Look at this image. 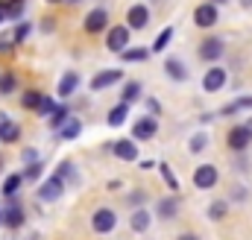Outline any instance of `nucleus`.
I'll use <instances>...</instances> for the list:
<instances>
[{
    "label": "nucleus",
    "mask_w": 252,
    "mask_h": 240,
    "mask_svg": "<svg viewBox=\"0 0 252 240\" xmlns=\"http://www.w3.org/2000/svg\"><path fill=\"white\" fill-rule=\"evenodd\" d=\"M176 240H199V238H196L193 232H188V235H179V238H176Z\"/></svg>",
    "instance_id": "nucleus-46"
},
{
    "label": "nucleus",
    "mask_w": 252,
    "mask_h": 240,
    "mask_svg": "<svg viewBox=\"0 0 252 240\" xmlns=\"http://www.w3.org/2000/svg\"><path fill=\"white\" fill-rule=\"evenodd\" d=\"M15 88H18V76H15L12 70H0V94L9 97Z\"/></svg>",
    "instance_id": "nucleus-26"
},
{
    "label": "nucleus",
    "mask_w": 252,
    "mask_h": 240,
    "mask_svg": "<svg viewBox=\"0 0 252 240\" xmlns=\"http://www.w3.org/2000/svg\"><path fill=\"white\" fill-rule=\"evenodd\" d=\"M226 214H229V202H226V199H217V202L208 205V217H211V220H223Z\"/></svg>",
    "instance_id": "nucleus-31"
},
{
    "label": "nucleus",
    "mask_w": 252,
    "mask_h": 240,
    "mask_svg": "<svg viewBox=\"0 0 252 240\" xmlns=\"http://www.w3.org/2000/svg\"><path fill=\"white\" fill-rule=\"evenodd\" d=\"M18 47V41H15V32L9 30V32H0V53H12Z\"/></svg>",
    "instance_id": "nucleus-34"
},
{
    "label": "nucleus",
    "mask_w": 252,
    "mask_h": 240,
    "mask_svg": "<svg viewBox=\"0 0 252 240\" xmlns=\"http://www.w3.org/2000/svg\"><path fill=\"white\" fill-rule=\"evenodd\" d=\"M205 147H208V135H202V132H199V135H193V138H190V144H188L190 152H202Z\"/></svg>",
    "instance_id": "nucleus-36"
},
{
    "label": "nucleus",
    "mask_w": 252,
    "mask_h": 240,
    "mask_svg": "<svg viewBox=\"0 0 252 240\" xmlns=\"http://www.w3.org/2000/svg\"><path fill=\"white\" fill-rule=\"evenodd\" d=\"M126 118H129V103H124V100L109 109V126H124Z\"/></svg>",
    "instance_id": "nucleus-19"
},
{
    "label": "nucleus",
    "mask_w": 252,
    "mask_h": 240,
    "mask_svg": "<svg viewBox=\"0 0 252 240\" xmlns=\"http://www.w3.org/2000/svg\"><path fill=\"white\" fill-rule=\"evenodd\" d=\"M112 152L121 158V161H138V144L132 138H118L112 144Z\"/></svg>",
    "instance_id": "nucleus-13"
},
{
    "label": "nucleus",
    "mask_w": 252,
    "mask_h": 240,
    "mask_svg": "<svg viewBox=\"0 0 252 240\" xmlns=\"http://www.w3.org/2000/svg\"><path fill=\"white\" fill-rule=\"evenodd\" d=\"M170 38H173V27H164V30L156 35V41H153V47H150V50H153V53H161V50L170 44Z\"/></svg>",
    "instance_id": "nucleus-28"
},
{
    "label": "nucleus",
    "mask_w": 252,
    "mask_h": 240,
    "mask_svg": "<svg viewBox=\"0 0 252 240\" xmlns=\"http://www.w3.org/2000/svg\"><path fill=\"white\" fill-rule=\"evenodd\" d=\"M153 167H158L156 161H141V170H153Z\"/></svg>",
    "instance_id": "nucleus-45"
},
{
    "label": "nucleus",
    "mask_w": 252,
    "mask_h": 240,
    "mask_svg": "<svg viewBox=\"0 0 252 240\" xmlns=\"http://www.w3.org/2000/svg\"><path fill=\"white\" fill-rule=\"evenodd\" d=\"M6 6H18V3H24V0H3Z\"/></svg>",
    "instance_id": "nucleus-47"
},
{
    "label": "nucleus",
    "mask_w": 252,
    "mask_h": 240,
    "mask_svg": "<svg viewBox=\"0 0 252 240\" xmlns=\"http://www.w3.org/2000/svg\"><path fill=\"white\" fill-rule=\"evenodd\" d=\"M82 30L88 35H100V32H109V12L106 9H91L82 21Z\"/></svg>",
    "instance_id": "nucleus-1"
},
{
    "label": "nucleus",
    "mask_w": 252,
    "mask_h": 240,
    "mask_svg": "<svg viewBox=\"0 0 252 240\" xmlns=\"http://www.w3.org/2000/svg\"><path fill=\"white\" fill-rule=\"evenodd\" d=\"M24 220H27L24 205L12 196V199H9V205L3 208V226H6V229H21V226H24Z\"/></svg>",
    "instance_id": "nucleus-9"
},
{
    "label": "nucleus",
    "mask_w": 252,
    "mask_h": 240,
    "mask_svg": "<svg viewBox=\"0 0 252 240\" xmlns=\"http://www.w3.org/2000/svg\"><path fill=\"white\" fill-rule=\"evenodd\" d=\"M106 47H109L112 53H124L126 47H129V27H126V24L109 27V32H106Z\"/></svg>",
    "instance_id": "nucleus-3"
},
{
    "label": "nucleus",
    "mask_w": 252,
    "mask_h": 240,
    "mask_svg": "<svg viewBox=\"0 0 252 240\" xmlns=\"http://www.w3.org/2000/svg\"><path fill=\"white\" fill-rule=\"evenodd\" d=\"M30 27H32V24H27V21H21V24H18V27L12 30V32H15V41H18V44H21V41H24V38L30 35Z\"/></svg>",
    "instance_id": "nucleus-37"
},
{
    "label": "nucleus",
    "mask_w": 252,
    "mask_h": 240,
    "mask_svg": "<svg viewBox=\"0 0 252 240\" xmlns=\"http://www.w3.org/2000/svg\"><path fill=\"white\" fill-rule=\"evenodd\" d=\"M56 109H59V106H56V100L44 94V100H41V106H38V115H41V118H50V115H53Z\"/></svg>",
    "instance_id": "nucleus-35"
},
{
    "label": "nucleus",
    "mask_w": 252,
    "mask_h": 240,
    "mask_svg": "<svg viewBox=\"0 0 252 240\" xmlns=\"http://www.w3.org/2000/svg\"><path fill=\"white\" fill-rule=\"evenodd\" d=\"M121 79H124V70H118V67H106V70H100V73L91 76V91H106V88L118 85Z\"/></svg>",
    "instance_id": "nucleus-7"
},
{
    "label": "nucleus",
    "mask_w": 252,
    "mask_h": 240,
    "mask_svg": "<svg viewBox=\"0 0 252 240\" xmlns=\"http://www.w3.org/2000/svg\"><path fill=\"white\" fill-rule=\"evenodd\" d=\"M41 100H44V94H41V91H32V88L21 94V106H24V109H30V112H38Z\"/></svg>",
    "instance_id": "nucleus-22"
},
{
    "label": "nucleus",
    "mask_w": 252,
    "mask_h": 240,
    "mask_svg": "<svg viewBox=\"0 0 252 240\" xmlns=\"http://www.w3.org/2000/svg\"><path fill=\"white\" fill-rule=\"evenodd\" d=\"M147 109H150L153 115H158V112H161V106H158V100H147Z\"/></svg>",
    "instance_id": "nucleus-41"
},
{
    "label": "nucleus",
    "mask_w": 252,
    "mask_h": 240,
    "mask_svg": "<svg viewBox=\"0 0 252 240\" xmlns=\"http://www.w3.org/2000/svg\"><path fill=\"white\" fill-rule=\"evenodd\" d=\"M64 187H67V184H64V181L53 173L50 179L38 187V199H41V202H53V199H59V196L64 193Z\"/></svg>",
    "instance_id": "nucleus-10"
},
{
    "label": "nucleus",
    "mask_w": 252,
    "mask_h": 240,
    "mask_svg": "<svg viewBox=\"0 0 252 240\" xmlns=\"http://www.w3.org/2000/svg\"><path fill=\"white\" fill-rule=\"evenodd\" d=\"M41 30H44V32H53V30H56V21H53V18H44V21H41Z\"/></svg>",
    "instance_id": "nucleus-40"
},
{
    "label": "nucleus",
    "mask_w": 252,
    "mask_h": 240,
    "mask_svg": "<svg viewBox=\"0 0 252 240\" xmlns=\"http://www.w3.org/2000/svg\"><path fill=\"white\" fill-rule=\"evenodd\" d=\"M156 214H158L161 220H173V217L179 214V196H176V193H173V196H161L158 205H156Z\"/></svg>",
    "instance_id": "nucleus-15"
},
{
    "label": "nucleus",
    "mask_w": 252,
    "mask_h": 240,
    "mask_svg": "<svg viewBox=\"0 0 252 240\" xmlns=\"http://www.w3.org/2000/svg\"><path fill=\"white\" fill-rule=\"evenodd\" d=\"M150 53H153L150 47H126L124 53H121V59H124L126 64H132V61H144Z\"/></svg>",
    "instance_id": "nucleus-25"
},
{
    "label": "nucleus",
    "mask_w": 252,
    "mask_h": 240,
    "mask_svg": "<svg viewBox=\"0 0 252 240\" xmlns=\"http://www.w3.org/2000/svg\"><path fill=\"white\" fill-rule=\"evenodd\" d=\"M226 144H229V150L244 152V150L252 144V138L247 135V129H244V126H232V129H229V135H226Z\"/></svg>",
    "instance_id": "nucleus-14"
},
{
    "label": "nucleus",
    "mask_w": 252,
    "mask_h": 240,
    "mask_svg": "<svg viewBox=\"0 0 252 240\" xmlns=\"http://www.w3.org/2000/svg\"><path fill=\"white\" fill-rule=\"evenodd\" d=\"M79 88V73H73V70H67L62 79H59V88H56V94L59 97H73V91Z\"/></svg>",
    "instance_id": "nucleus-16"
},
{
    "label": "nucleus",
    "mask_w": 252,
    "mask_h": 240,
    "mask_svg": "<svg viewBox=\"0 0 252 240\" xmlns=\"http://www.w3.org/2000/svg\"><path fill=\"white\" fill-rule=\"evenodd\" d=\"M241 126L247 129V135H250V138H252V118H247V120H244V123H241Z\"/></svg>",
    "instance_id": "nucleus-44"
},
{
    "label": "nucleus",
    "mask_w": 252,
    "mask_h": 240,
    "mask_svg": "<svg viewBox=\"0 0 252 240\" xmlns=\"http://www.w3.org/2000/svg\"><path fill=\"white\" fill-rule=\"evenodd\" d=\"M41 173H44V161H32L24 167V181H38Z\"/></svg>",
    "instance_id": "nucleus-30"
},
{
    "label": "nucleus",
    "mask_w": 252,
    "mask_h": 240,
    "mask_svg": "<svg viewBox=\"0 0 252 240\" xmlns=\"http://www.w3.org/2000/svg\"><path fill=\"white\" fill-rule=\"evenodd\" d=\"M241 3H244V6H252V0H241Z\"/></svg>",
    "instance_id": "nucleus-50"
},
{
    "label": "nucleus",
    "mask_w": 252,
    "mask_h": 240,
    "mask_svg": "<svg viewBox=\"0 0 252 240\" xmlns=\"http://www.w3.org/2000/svg\"><path fill=\"white\" fill-rule=\"evenodd\" d=\"M164 73H167L173 82H185V79H188V67H185V61H179V59L164 61Z\"/></svg>",
    "instance_id": "nucleus-17"
},
{
    "label": "nucleus",
    "mask_w": 252,
    "mask_h": 240,
    "mask_svg": "<svg viewBox=\"0 0 252 240\" xmlns=\"http://www.w3.org/2000/svg\"><path fill=\"white\" fill-rule=\"evenodd\" d=\"M147 24H150V9H147L144 3L129 6V12H126V27H129V30H144Z\"/></svg>",
    "instance_id": "nucleus-11"
},
{
    "label": "nucleus",
    "mask_w": 252,
    "mask_h": 240,
    "mask_svg": "<svg viewBox=\"0 0 252 240\" xmlns=\"http://www.w3.org/2000/svg\"><path fill=\"white\" fill-rule=\"evenodd\" d=\"M158 170H161V179H164V184H167V190H179V181H176V176H173V170H170L167 161H161Z\"/></svg>",
    "instance_id": "nucleus-32"
},
{
    "label": "nucleus",
    "mask_w": 252,
    "mask_h": 240,
    "mask_svg": "<svg viewBox=\"0 0 252 240\" xmlns=\"http://www.w3.org/2000/svg\"><path fill=\"white\" fill-rule=\"evenodd\" d=\"M241 109H252V97H238L235 103L223 106V109H220V115H235V112H241Z\"/></svg>",
    "instance_id": "nucleus-29"
},
{
    "label": "nucleus",
    "mask_w": 252,
    "mask_h": 240,
    "mask_svg": "<svg viewBox=\"0 0 252 240\" xmlns=\"http://www.w3.org/2000/svg\"><path fill=\"white\" fill-rule=\"evenodd\" d=\"M6 18H9V12H6V3H3V0H0V24H3V21H6Z\"/></svg>",
    "instance_id": "nucleus-43"
},
{
    "label": "nucleus",
    "mask_w": 252,
    "mask_h": 240,
    "mask_svg": "<svg viewBox=\"0 0 252 240\" xmlns=\"http://www.w3.org/2000/svg\"><path fill=\"white\" fill-rule=\"evenodd\" d=\"M64 3H67V6H76V3H82V0H64Z\"/></svg>",
    "instance_id": "nucleus-48"
},
{
    "label": "nucleus",
    "mask_w": 252,
    "mask_h": 240,
    "mask_svg": "<svg viewBox=\"0 0 252 240\" xmlns=\"http://www.w3.org/2000/svg\"><path fill=\"white\" fill-rule=\"evenodd\" d=\"M141 91H144V88H141V82H135V79H132V82H126V85H124L121 100H124V103H135V100H141Z\"/></svg>",
    "instance_id": "nucleus-27"
},
{
    "label": "nucleus",
    "mask_w": 252,
    "mask_h": 240,
    "mask_svg": "<svg viewBox=\"0 0 252 240\" xmlns=\"http://www.w3.org/2000/svg\"><path fill=\"white\" fill-rule=\"evenodd\" d=\"M21 184H24V173H12V176H6V181H3V196H6V199L18 196Z\"/></svg>",
    "instance_id": "nucleus-21"
},
{
    "label": "nucleus",
    "mask_w": 252,
    "mask_h": 240,
    "mask_svg": "<svg viewBox=\"0 0 252 240\" xmlns=\"http://www.w3.org/2000/svg\"><path fill=\"white\" fill-rule=\"evenodd\" d=\"M156 132H158V120L153 115H144L132 123V141H150L156 138Z\"/></svg>",
    "instance_id": "nucleus-5"
},
{
    "label": "nucleus",
    "mask_w": 252,
    "mask_h": 240,
    "mask_svg": "<svg viewBox=\"0 0 252 240\" xmlns=\"http://www.w3.org/2000/svg\"><path fill=\"white\" fill-rule=\"evenodd\" d=\"M9 123H12V120H9V115H6V112H0V135H3V129H6Z\"/></svg>",
    "instance_id": "nucleus-42"
},
{
    "label": "nucleus",
    "mask_w": 252,
    "mask_h": 240,
    "mask_svg": "<svg viewBox=\"0 0 252 240\" xmlns=\"http://www.w3.org/2000/svg\"><path fill=\"white\" fill-rule=\"evenodd\" d=\"M217 18H220V12H217V6L208 3V0L193 9V24H196L199 30H211V27L217 24Z\"/></svg>",
    "instance_id": "nucleus-4"
},
{
    "label": "nucleus",
    "mask_w": 252,
    "mask_h": 240,
    "mask_svg": "<svg viewBox=\"0 0 252 240\" xmlns=\"http://www.w3.org/2000/svg\"><path fill=\"white\" fill-rule=\"evenodd\" d=\"M223 53H226V44H223V38H217V35H208V38H202V41H199V59H202V61H217Z\"/></svg>",
    "instance_id": "nucleus-6"
},
{
    "label": "nucleus",
    "mask_w": 252,
    "mask_h": 240,
    "mask_svg": "<svg viewBox=\"0 0 252 240\" xmlns=\"http://www.w3.org/2000/svg\"><path fill=\"white\" fill-rule=\"evenodd\" d=\"M0 167H3V161H0Z\"/></svg>",
    "instance_id": "nucleus-53"
},
{
    "label": "nucleus",
    "mask_w": 252,
    "mask_h": 240,
    "mask_svg": "<svg viewBox=\"0 0 252 240\" xmlns=\"http://www.w3.org/2000/svg\"><path fill=\"white\" fill-rule=\"evenodd\" d=\"M18 138H21V126H18V123L12 120V123H9V126L3 129V135H0V141H3V144H15Z\"/></svg>",
    "instance_id": "nucleus-33"
},
{
    "label": "nucleus",
    "mask_w": 252,
    "mask_h": 240,
    "mask_svg": "<svg viewBox=\"0 0 252 240\" xmlns=\"http://www.w3.org/2000/svg\"><path fill=\"white\" fill-rule=\"evenodd\" d=\"M208 3H214V6H220V3H229V0H208Z\"/></svg>",
    "instance_id": "nucleus-49"
},
{
    "label": "nucleus",
    "mask_w": 252,
    "mask_h": 240,
    "mask_svg": "<svg viewBox=\"0 0 252 240\" xmlns=\"http://www.w3.org/2000/svg\"><path fill=\"white\" fill-rule=\"evenodd\" d=\"M47 3H64V0H47Z\"/></svg>",
    "instance_id": "nucleus-51"
},
{
    "label": "nucleus",
    "mask_w": 252,
    "mask_h": 240,
    "mask_svg": "<svg viewBox=\"0 0 252 240\" xmlns=\"http://www.w3.org/2000/svg\"><path fill=\"white\" fill-rule=\"evenodd\" d=\"M115 226H118V214L112 208H97L91 214V229L97 235H109V232H115Z\"/></svg>",
    "instance_id": "nucleus-2"
},
{
    "label": "nucleus",
    "mask_w": 252,
    "mask_h": 240,
    "mask_svg": "<svg viewBox=\"0 0 252 240\" xmlns=\"http://www.w3.org/2000/svg\"><path fill=\"white\" fill-rule=\"evenodd\" d=\"M226 79H229V76H226L223 67H208L205 76H202V88H205L208 94H217V91L226 85Z\"/></svg>",
    "instance_id": "nucleus-12"
},
{
    "label": "nucleus",
    "mask_w": 252,
    "mask_h": 240,
    "mask_svg": "<svg viewBox=\"0 0 252 240\" xmlns=\"http://www.w3.org/2000/svg\"><path fill=\"white\" fill-rule=\"evenodd\" d=\"M79 132H82V120L70 118L62 129L56 132V138H62V141H73V138H79Z\"/></svg>",
    "instance_id": "nucleus-20"
},
{
    "label": "nucleus",
    "mask_w": 252,
    "mask_h": 240,
    "mask_svg": "<svg viewBox=\"0 0 252 240\" xmlns=\"http://www.w3.org/2000/svg\"><path fill=\"white\" fill-rule=\"evenodd\" d=\"M0 223H3V208H0Z\"/></svg>",
    "instance_id": "nucleus-52"
},
{
    "label": "nucleus",
    "mask_w": 252,
    "mask_h": 240,
    "mask_svg": "<svg viewBox=\"0 0 252 240\" xmlns=\"http://www.w3.org/2000/svg\"><path fill=\"white\" fill-rule=\"evenodd\" d=\"M21 161L32 164V161H38V152H35V150H24V152H21Z\"/></svg>",
    "instance_id": "nucleus-38"
},
{
    "label": "nucleus",
    "mask_w": 252,
    "mask_h": 240,
    "mask_svg": "<svg viewBox=\"0 0 252 240\" xmlns=\"http://www.w3.org/2000/svg\"><path fill=\"white\" fill-rule=\"evenodd\" d=\"M144 199H147V193H144V190H138V193H132V196H129V205H138V208H141V205H144Z\"/></svg>",
    "instance_id": "nucleus-39"
},
{
    "label": "nucleus",
    "mask_w": 252,
    "mask_h": 240,
    "mask_svg": "<svg viewBox=\"0 0 252 240\" xmlns=\"http://www.w3.org/2000/svg\"><path fill=\"white\" fill-rule=\"evenodd\" d=\"M56 176L64 181V184H76L79 176H76V167H73V161H62L59 167H56Z\"/></svg>",
    "instance_id": "nucleus-23"
},
{
    "label": "nucleus",
    "mask_w": 252,
    "mask_h": 240,
    "mask_svg": "<svg viewBox=\"0 0 252 240\" xmlns=\"http://www.w3.org/2000/svg\"><path fill=\"white\" fill-rule=\"evenodd\" d=\"M67 120H70V109H67V106H59V109L47 118V123H50V129H53V132H59Z\"/></svg>",
    "instance_id": "nucleus-24"
},
{
    "label": "nucleus",
    "mask_w": 252,
    "mask_h": 240,
    "mask_svg": "<svg viewBox=\"0 0 252 240\" xmlns=\"http://www.w3.org/2000/svg\"><path fill=\"white\" fill-rule=\"evenodd\" d=\"M217 179H220V173L214 164H199L193 170V187H199V190H211L217 184Z\"/></svg>",
    "instance_id": "nucleus-8"
},
{
    "label": "nucleus",
    "mask_w": 252,
    "mask_h": 240,
    "mask_svg": "<svg viewBox=\"0 0 252 240\" xmlns=\"http://www.w3.org/2000/svg\"><path fill=\"white\" fill-rule=\"evenodd\" d=\"M129 226H132V232H147L150 229V211L147 208H135L132 217H129Z\"/></svg>",
    "instance_id": "nucleus-18"
}]
</instances>
